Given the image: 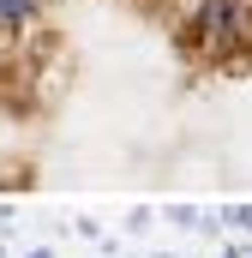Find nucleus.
<instances>
[{
	"label": "nucleus",
	"mask_w": 252,
	"mask_h": 258,
	"mask_svg": "<svg viewBox=\"0 0 252 258\" xmlns=\"http://www.w3.org/2000/svg\"><path fill=\"white\" fill-rule=\"evenodd\" d=\"M36 6H42V0H0V36H18V30H30Z\"/></svg>",
	"instance_id": "f03ea898"
},
{
	"label": "nucleus",
	"mask_w": 252,
	"mask_h": 258,
	"mask_svg": "<svg viewBox=\"0 0 252 258\" xmlns=\"http://www.w3.org/2000/svg\"><path fill=\"white\" fill-rule=\"evenodd\" d=\"M192 30L210 42V60H222L228 48L252 42V0H192Z\"/></svg>",
	"instance_id": "f257e3e1"
}]
</instances>
